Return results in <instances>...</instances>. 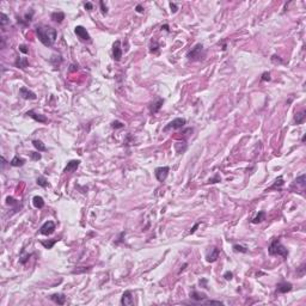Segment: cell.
I'll list each match as a JSON object with an SVG mask.
<instances>
[{"mask_svg": "<svg viewBox=\"0 0 306 306\" xmlns=\"http://www.w3.org/2000/svg\"><path fill=\"white\" fill-rule=\"evenodd\" d=\"M36 35L37 38L43 43L46 47H52L56 41L58 37V31L56 29L47 25H38L36 28Z\"/></svg>", "mask_w": 306, "mask_h": 306, "instance_id": "6da1fadb", "label": "cell"}, {"mask_svg": "<svg viewBox=\"0 0 306 306\" xmlns=\"http://www.w3.org/2000/svg\"><path fill=\"white\" fill-rule=\"evenodd\" d=\"M268 252H269L270 256H281L283 258H287V256H288V250L281 244L280 239L278 238L272 240V243H270L269 248H268Z\"/></svg>", "mask_w": 306, "mask_h": 306, "instance_id": "7a4b0ae2", "label": "cell"}, {"mask_svg": "<svg viewBox=\"0 0 306 306\" xmlns=\"http://www.w3.org/2000/svg\"><path fill=\"white\" fill-rule=\"evenodd\" d=\"M204 55H206V52H204L203 46L201 43H197V44L194 46V48H191V50L188 52L187 58L190 61H198V60L203 59Z\"/></svg>", "mask_w": 306, "mask_h": 306, "instance_id": "3957f363", "label": "cell"}, {"mask_svg": "<svg viewBox=\"0 0 306 306\" xmlns=\"http://www.w3.org/2000/svg\"><path fill=\"white\" fill-rule=\"evenodd\" d=\"M187 123V120L183 118V117H177L175 120H172L171 122H169L165 127L163 128L164 133H168L169 130H176V129H181L183 128Z\"/></svg>", "mask_w": 306, "mask_h": 306, "instance_id": "277c9868", "label": "cell"}, {"mask_svg": "<svg viewBox=\"0 0 306 306\" xmlns=\"http://www.w3.org/2000/svg\"><path fill=\"white\" fill-rule=\"evenodd\" d=\"M170 172V168L169 166H159L154 170V176L159 182H164Z\"/></svg>", "mask_w": 306, "mask_h": 306, "instance_id": "5b68a950", "label": "cell"}, {"mask_svg": "<svg viewBox=\"0 0 306 306\" xmlns=\"http://www.w3.org/2000/svg\"><path fill=\"white\" fill-rule=\"evenodd\" d=\"M54 231H55V223L52 221V220L46 221L41 226V228H40V232H41V234H43V236H50Z\"/></svg>", "mask_w": 306, "mask_h": 306, "instance_id": "8992f818", "label": "cell"}, {"mask_svg": "<svg viewBox=\"0 0 306 306\" xmlns=\"http://www.w3.org/2000/svg\"><path fill=\"white\" fill-rule=\"evenodd\" d=\"M74 33L82 41H88V42L91 41V37H90V35H88V30H86L84 27H82V25H77V27L74 28Z\"/></svg>", "mask_w": 306, "mask_h": 306, "instance_id": "52a82bcc", "label": "cell"}, {"mask_svg": "<svg viewBox=\"0 0 306 306\" xmlns=\"http://www.w3.org/2000/svg\"><path fill=\"white\" fill-rule=\"evenodd\" d=\"M113 58L115 61H120L122 58V49H121V41H117L113 46Z\"/></svg>", "mask_w": 306, "mask_h": 306, "instance_id": "ba28073f", "label": "cell"}, {"mask_svg": "<svg viewBox=\"0 0 306 306\" xmlns=\"http://www.w3.org/2000/svg\"><path fill=\"white\" fill-rule=\"evenodd\" d=\"M19 95L22 96V98H24V99H31V101H35V99H37V96L35 92L33 91H30L28 88L25 86H23V88H19Z\"/></svg>", "mask_w": 306, "mask_h": 306, "instance_id": "9c48e42d", "label": "cell"}, {"mask_svg": "<svg viewBox=\"0 0 306 306\" xmlns=\"http://www.w3.org/2000/svg\"><path fill=\"white\" fill-rule=\"evenodd\" d=\"M293 288V285L291 282H287V281H281L276 285V292L278 293H287L291 292Z\"/></svg>", "mask_w": 306, "mask_h": 306, "instance_id": "30bf717a", "label": "cell"}, {"mask_svg": "<svg viewBox=\"0 0 306 306\" xmlns=\"http://www.w3.org/2000/svg\"><path fill=\"white\" fill-rule=\"evenodd\" d=\"M121 304L124 306H132L134 305V298H133V294L130 291H126L122 294V298H121Z\"/></svg>", "mask_w": 306, "mask_h": 306, "instance_id": "8fae6325", "label": "cell"}, {"mask_svg": "<svg viewBox=\"0 0 306 306\" xmlns=\"http://www.w3.org/2000/svg\"><path fill=\"white\" fill-rule=\"evenodd\" d=\"M25 115L30 116L31 118H34L35 121H37V122H40V123H47L48 122V118L46 117V116L41 115V114H37V113H35L34 110H29Z\"/></svg>", "mask_w": 306, "mask_h": 306, "instance_id": "7c38bea8", "label": "cell"}, {"mask_svg": "<svg viewBox=\"0 0 306 306\" xmlns=\"http://www.w3.org/2000/svg\"><path fill=\"white\" fill-rule=\"evenodd\" d=\"M219 253H220V250H219L218 248H212L211 251L207 253V256H206V259H207V262H209V263H213V262H215L219 257Z\"/></svg>", "mask_w": 306, "mask_h": 306, "instance_id": "4fadbf2b", "label": "cell"}, {"mask_svg": "<svg viewBox=\"0 0 306 306\" xmlns=\"http://www.w3.org/2000/svg\"><path fill=\"white\" fill-rule=\"evenodd\" d=\"M33 17H34V11L30 10V12H27V13L24 14V18L18 17V18H17V22H18L19 24H22V25L27 27V25H29V23L33 21Z\"/></svg>", "mask_w": 306, "mask_h": 306, "instance_id": "5bb4252c", "label": "cell"}, {"mask_svg": "<svg viewBox=\"0 0 306 306\" xmlns=\"http://www.w3.org/2000/svg\"><path fill=\"white\" fill-rule=\"evenodd\" d=\"M49 298H50V300H53L55 304H58V305H65V303H66V295L62 294V293L52 294Z\"/></svg>", "mask_w": 306, "mask_h": 306, "instance_id": "9a60e30c", "label": "cell"}, {"mask_svg": "<svg viewBox=\"0 0 306 306\" xmlns=\"http://www.w3.org/2000/svg\"><path fill=\"white\" fill-rule=\"evenodd\" d=\"M79 165H80V160H77V159H74V160H69L63 171H65V172H74V171L79 168Z\"/></svg>", "mask_w": 306, "mask_h": 306, "instance_id": "2e32d148", "label": "cell"}, {"mask_svg": "<svg viewBox=\"0 0 306 306\" xmlns=\"http://www.w3.org/2000/svg\"><path fill=\"white\" fill-rule=\"evenodd\" d=\"M163 104H164L163 98H157L156 102H153L152 104H151V108H150L151 114H156V113H158V111L160 110V108L163 107Z\"/></svg>", "mask_w": 306, "mask_h": 306, "instance_id": "e0dca14e", "label": "cell"}, {"mask_svg": "<svg viewBox=\"0 0 306 306\" xmlns=\"http://www.w3.org/2000/svg\"><path fill=\"white\" fill-rule=\"evenodd\" d=\"M305 120H306L305 110H303V111H300V113H297L295 116H294V123H295V124H303V123L305 122Z\"/></svg>", "mask_w": 306, "mask_h": 306, "instance_id": "ac0fdd59", "label": "cell"}, {"mask_svg": "<svg viewBox=\"0 0 306 306\" xmlns=\"http://www.w3.org/2000/svg\"><path fill=\"white\" fill-rule=\"evenodd\" d=\"M190 298L193 300H195V301H204V300L207 299V295L204 294V293H200L197 292V291H193L190 293Z\"/></svg>", "mask_w": 306, "mask_h": 306, "instance_id": "d6986e66", "label": "cell"}, {"mask_svg": "<svg viewBox=\"0 0 306 306\" xmlns=\"http://www.w3.org/2000/svg\"><path fill=\"white\" fill-rule=\"evenodd\" d=\"M25 164V159L24 158H21V157L16 156L12 158V160L10 162V165L11 166H14V168H19V166H23Z\"/></svg>", "mask_w": 306, "mask_h": 306, "instance_id": "ffe728a7", "label": "cell"}, {"mask_svg": "<svg viewBox=\"0 0 306 306\" xmlns=\"http://www.w3.org/2000/svg\"><path fill=\"white\" fill-rule=\"evenodd\" d=\"M14 65H16L18 68L24 69V68L28 67V65H29V60H28L27 58H17V60H16V62H14Z\"/></svg>", "mask_w": 306, "mask_h": 306, "instance_id": "44dd1931", "label": "cell"}, {"mask_svg": "<svg viewBox=\"0 0 306 306\" xmlns=\"http://www.w3.org/2000/svg\"><path fill=\"white\" fill-rule=\"evenodd\" d=\"M52 19L56 23H62V21L65 19V13L62 11H56V12H53L52 13Z\"/></svg>", "mask_w": 306, "mask_h": 306, "instance_id": "7402d4cb", "label": "cell"}, {"mask_svg": "<svg viewBox=\"0 0 306 306\" xmlns=\"http://www.w3.org/2000/svg\"><path fill=\"white\" fill-rule=\"evenodd\" d=\"M33 204H34L35 208H38V209L43 208L44 207V200H43V197L34 196V198H33Z\"/></svg>", "mask_w": 306, "mask_h": 306, "instance_id": "603a6c76", "label": "cell"}, {"mask_svg": "<svg viewBox=\"0 0 306 306\" xmlns=\"http://www.w3.org/2000/svg\"><path fill=\"white\" fill-rule=\"evenodd\" d=\"M263 220H265V212L259 211L258 213L256 214V217L251 220V223L252 224H258V223H262Z\"/></svg>", "mask_w": 306, "mask_h": 306, "instance_id": "cb8c5ba5", "label": "cell"}, {"mask_svg": "<svg viewBox=\"0 0 306 306\" xmlns=\"http://www.w3.org/2000/svg\"><path fill=\"white\" fill-rule=\"evenodd\" d=\"M33 145H34L35 148L38 151V152H44V151H47L46 145L42 143L41 140H33Z\"/></svg>", "mask_w": 306, "mask_h": 306, "instance_id": "d4e9b609", "label": "cell"}, {"mask_svg": "<svg viewBox=\"0 0 306 306\" xmlns=\"http://www.w3.org/2000/svg\"><path fill=\"white\" fill-rule=\"evenodd\" d=\"M187 147H188V146H187L185 141H183V143H175V150H176V152L178 153V154H181V153L185 152Z\"/></svg>", "mask_w": 306, "mask_h": 306, "instance_id": "484cf974", "label": "cell"}, {"mask_svg": "<svg viewBox=\"0 0 306 306\" xmlns=\"http://www.w3.org/2000/svg\"><path fill=\"white\" fill-rule=\"evenodd\" d=\"M305 178H306L305 175H301V176L298 177V178L294 181V184H298V185H300V187H301V189L304 190V188H305V185H306Z\"/></svg>", "mask_w": 306, "mask_h": 306, "instance_id": "4316f807", "label": "cell"}, {"mask_svg": "<svg viewBox=\"0 0 306 306\" xmlns=\"http://www.w3.org/2000/svg\"><path fill=\"white\" fill-rule=\"evenodd\" d=\"M0 24H1V28L4 29V28L6 27L7 24H10V19H8V17H7L5 13H0Z\"/></svg>", "mask_w": 306, "mask_h": 306, "instance_id": "83f0119b", "label": "cell"}, {"mask_svg": "<svg viewBox=\"0 0 306 306\" xmlns=\"http://www.w3.org/2000/svg\"><path fill=\"white\" fill-rule=\"evenodd\" d=\"M283 184H285V182H283V177L280 176V177H278V178H276L275 183H274L272 187H270V189H276V188H281V187H282Z\"/></svg>", "mask_w": 306, "mask_h": 306, "instance_id": "f1b7e54d", "label": "cell"}, {"mask_svg": "<svg viewBox=\"0 0 306 306\" xmlns=\"http://www.w3.org/2000/svg\"><path fill=\"white\" fill-rule=\"evenodd\" d=\"M36 183L38 184L40 187H42V188H46V187H48V181H47V178H46L44 176H38V177H37Z\"/></svg>", "mask_w": 306, "mask_h": 306, "instance_id": "f546056e", "label": "cell"}, {"mask_svg": "<svg viewBox=\"0 0 306 306\" xmlns=\"http://www.w3.org/2000/svg\"><path fill=\"white\" fill-rule=\"evenodd\" d=\"M58 242V239H53V240H48V242H46V240H42L41 242V244L46 248V249H52L53 246H54V244Z\"/></svg>", "mask_w": 306, "mask_h": 306, "instance_id": "4dcf8cb0", "label": "cell"}, {"mask_svg": "<svg viewBox=\"0 0 306 306\" xmlns=\"http://www.w3.org/2000/svg\"><path fill=\"white\" fill-rule=\"evenodd\" d=\"M30 256H31L30 253H25L24 250H22V256L19 257V262H21L22 264H25L28 261H29V258H30Z\"/></svg>", "mask_w": 306, "mask_h": 306, "instance_id": "1f68e13d", "label": "cell"}, {"mask_svg": "<svg viewBox=\"0 0 306 306\" xmlns=\"http://www.w3.org/2000/svg\"><path fill=\"white\" fill-rule=\"evenodd\" d=\"M233 250H234L236 252H243V253H246V252H248V249H246L245 246H242V245H238V244L233 245Z\"/></svg>", "mask_w": 306, "mask_h": 306, "instance_id": "d6a6232c", "label": "cell"}, {"mask_svg": "<svg viewBox=\"0 0 306 306\" xmlns=\"http://www.w3.org/2000/svg\"><path fill=\"white\" fill-rule=\"evenodd\" d=\"M29 154H30V158H31L33 160H40V159L42 158L40 152H29Z\"/></svg>", "mask_w": 306, "mask_h": 306, "instance_id": "836d02e7", "label": "cell"}, {"mask_svg": "<svg viewBox=\"0 0 306 306\" xmlns=\"http://www.w3.org/2000/svg\"><path fill=\"white\" fill-rule=\"evenodd\" d=\"M111 127L114 129H121V128L124 127V123L120 122V121H114V122H111Z\"/></svg>", "mask_w": 306, "mask_h": 306, "instance_id": "e575fe53", "label": "cell"}, {"mask_svg": "<svg viewBox=\"0 0 306 306\" xmlns=\"http://www.w3.org/2000/svg\"><path fill=\"white\" fill-rule=\"evenodd\" d=\"M6 203L7 204H11V206H18V204H19V202H18L17 200H14L13 197L8 196L6 198Z\"/></svg>", "mask_w": 306, "mask_h": 306, "instance_id": "d590c367", "label": "cell"}, {"mask_svg": "<svg viewBox=\"0 0 306 306\" xmlns=\"http://www.w3.org/2000/svg\"><path fill=\"white\" fill-rule=\"evenodd\" d=\"M272 78H270V73L269 72H264L263 74H262V77H261V80L262 82H269Z\"/></svg>", "mask_w": 306, "mask_h": 306, "instance_id": "8d00e7d4", "label": "cell"}, {"mask_svg": "<svg viewBox=\"0 0 306 306\" xmlns=\"http://www.w3.org/2000/svg\"><path fill=\"white\" fill-rule=\"evenodd\" d=\"M99 5H101V11H102V13L103 14L108 13V7H107V5L104 4V1H101V3H99Z\"/></svg>", "mask_w": 306, "mask_h": 306, "instance_id": "74e56055", "label": "cell"}, {"mask_svg": "<svg viewBox=\"0 0 306 306\" xmlns=\"http://www.w3.org/2000/svg\"><path fill=\"white\" fill-rule=\"evenodd\" d=\"M220 181H221V178H220V176L217 173L213 178H211V179L208 181V183H217V182H220Z\"/></svg>", "mask_w": 306, "mask_h": 306, "instance_id": "f35d334b", "label": "cell"}, {"mask_svg": "<svg viewBox=\"0 0 306 306\" xmlns=\"http://www.w3.org/2000/svg\"><path fill=\"white\" fill-rule=\"evenodd\" d=\"M18 48H19V52H22L23 54H28L29 53V49H28V47L25 44H21Z\"/></svg>", "mask_w": 306, "mask_h": 306, "instance_id": "ab89813d", "label": "cell"}, {"mask_svg": "<svg viewBox=\"0 0 306 306\" xmlns=\"http://www.w3.org/2000/svg\"><path fill=\"white\" fill-rule=\"evenodd\" d=\"M224 278H225V280H232L233 274H232V272H226L224 274Z\"/></svg>", "mask_w": 306, "mask_h": 306, "instance_id": "60d3db41", "label": "cell"}, {"mask_svg": "<svg viewBox=\"0 0 306 306\" xmlns=\"http://www.w3.org/2000/svg\"><path fill=\"white\" fill-rule=\"evenodd\" d=\"M204 304H217V305H223L221 301H217V300H207V301H204Z\"/></svg>", "mask_w": 306, "mask_h": 306, "instance_id": "b9f144b4", "label": "cell"}, {"mask_svg": "<svg viewBox=\"0 0 306 306\" xmlns=\"http://www.w3.org/2000/svg\"><path fill=\"white\" fill-rule=\"evenodd\" d=\"M84 6H85V8H86L88 11H91V10L93 8V5H92V3H85V5H84Z\"/></svg>", "mask_w": 306, "mask_h": 306, "instance_id": "7bdbcfd3", "label": "cell"}, {"mask_svg": "<svg viewBox=\"0 0 306 306\" xmlns=\"http://www.w3.org/2000/svg\"><path fill=\"white\" fill-rule=\"evenodd\" d=\"M170 7H171V11H172V12H176L177 10H178V7H177V5L175 4V3H170Z\"/></svg>", "mask_w": 306, "mask_h": 306, "instance_id": "ee69618b", "label": "cell"}, {"mask_svg": "<svg viewBox=\"0 0 306 306\" xmlns=\"http://www.w3.org/2000/svg\"><path fill=\"white\" fill-rule=\"evenodd\" d=\"M200 224H201V223H196V224L194 225V227H193V228H191V230H190V234H193L194 232L196 231V228H197V227H198V226H200Z\"/></svg>", "mask_w": 306, "mask_h": 306, "instance_id": "f6af8a7d", "label": "cell"}, {"mask_svg": "<svg viewBox=\"0 0 306 306\" xmlns=\"http://www.w3.org/2000/svg\"><path fill=\"white\" fill-rule=\"evenodd\" d=\"M136 12H139V13H143V7L141 5H136Z\"/></svg>", "mask_w": 306, "mask_h": 306, "instance_id": "bcb514c9", "label": "cell"}, {"mask_svg": "<svg viewBox=\"0 0 306 306\" xmlns=\"http://www.w3.org/2000/svg\"><path fill=\"white\" fill-rule=\"evenodd\" d=\"M162 29H164L165 31H169V25H168V24H165V25H163V27H162Z\"/></svg>", "mask_w": 306, "mask_h": 306, "instance_id": "7dc6e473", "label": "cell"}, {"mask_svg": "<svg viewBox=\"0 0 306 306\" xmlns=\"http://www.w3.org/2000/svg\"><path fill=\"white\" fill-rule=\"evenodd\" d=\"M305 140H306V135H304V136H303V139H301V141H303V143H305Z\"/></svg>", "mask_w": 306, "mask_h": 306, "instance_id": "c3c4849f", "label": "cell"}]
</instances>
